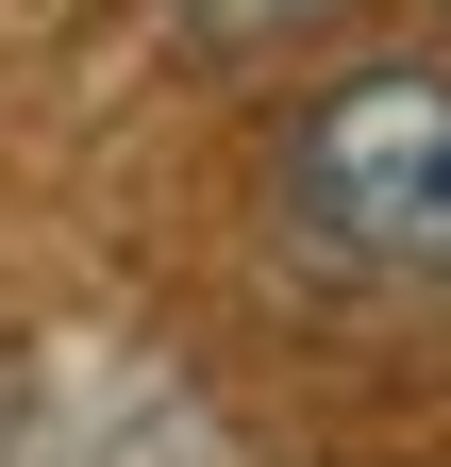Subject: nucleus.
Here are the masks:
<instances>
[{"label": "nucleus", "mask_w": 451, "mask_h": 467, "mask_svg": "<svg viewBox=\"0 0 451 467\" xmlns=\"http://www.w3.org/2000/svg\"><path fill=\"white\" fill-rule=\"evenodd\" d=\"M267 201L351 284L451 301V67H334L267 150Z\"/></svg>", "instance_id": "f257e3e1"}, {"label": "nucleus", "mask_w": 451, "mask_h": 467, "mask_svg": "<svg viewBox=\"0 0 451 467\" xmlns=\"http://www.w3.org/2000/svg\"><path fill=\"white\" fill-rule=\"evenodd\" d=\"M0 467H235V434L134 334H0Z\"/></svg>", "instance_id": "f03ea898"}, {"label": "nucleus", "mask_w": 451, "mask_h": 467, "mask_svg": "<svg viewBox=\"0 0 451 467\" xmlns=\"http://www.w3.org/2000/svg\"><path fill=\"white\" fill-rule=\"evenodd\" d=\"M184 17H201L217 50H251V34H301V17H334V0H184Z\"/></svg>", "instance_id": "7ed1b4c3"}]
</instances>
